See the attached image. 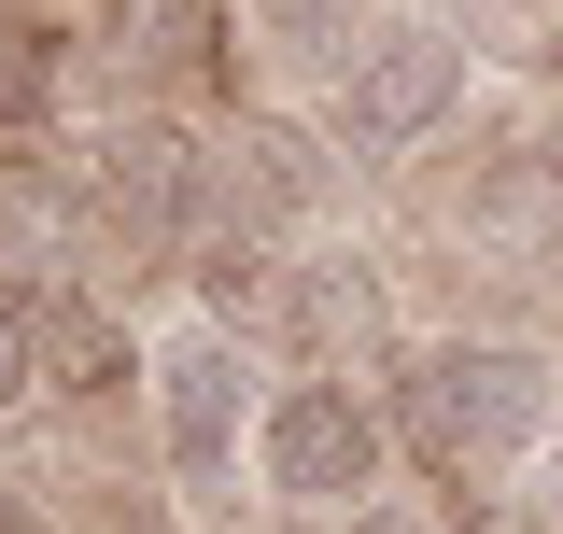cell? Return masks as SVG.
I'll return each instance as SVG.
<instances>
[{"instance_id": "6da1fadb", "label": "cell", "mask_w": 563, "mask_h": 534, "mask_svg": "<svg viewBox=\"0 0 563 534\" xmlns=\"http://www.w3.org/2000/svg\"><path fill=\"white\" fill-rule=\"evenodd\" d=\"M550 366L536 352H507V337H437L409 352V380H395V436H409V465L437 478H479V465H521V450H550Z\"/></svg>"}, {"instance_id": "7a4b0ae2", "label": "cell", "mask_w": 563, "mask_h": 534, "mask_svg": "<svg viewBox=\"0 0 563 534\" xmlns=\"http://www.w3.org/2000/svg\"><path fill=\"white\" fill-rule=\"evenodd\" d=\"M211 211H225V155H198L184 127H113L99 141V225L128 240V254H198Z\"/></svg>"}, {"instance_id": "3957f363", "label": "cell", "mask_w": 563, "mask_h": 534, "mask_svg": "<svg viewBox=\"0 0 563 534\" xmlns=\"http://www.w3.org/2000/svg\"><path fill=\"white\" fill-rule=\"evenodd\" d=\"M254 465H268L282 507H366L380 492V408L352 394V380H296V394H268V422H254Z\"/></svg>"}, {"instance_id": "277c9868", "label": "cell", "mask_w": 563, "mask_h": 534, "mask_svg": "<svg viewBox=\"0 0 563 534\" xmlns=\"http://www.w3.org/2000/svg\"><path fill=\"white\" fill-rule=\"evenodd\" d=\"M465 99V29H366L339 70V141L352 155H409Z\"/></svg>"}, {"instance_id": "5b68a950", "label": "cell", "mask_w": 563, "mask_h": 534, "mask_svg": "<svg viewBox=\"0 0 563 534\" xmlns=\"http://www.w3.org/2000/svg\"><path fill=\"white\" fill-rule=\"evenodd\" d=\"M85 225H99V183H57L43 155L0 169V296L43 310V296H85Z\"/></svg>"}, {"instance_id": "8992f818", "label": "cell", "mask_w": 563, "mask_h": 534, "mask_svg": "<svg viewBox=\"0 0 563 534\" xmlns=\"http://www.w3.org/2000/svg\"><path fill=\"white\" fill-rule=\"evenodd\" d=\"M155 436H169V478L184 492H225L240 478V352L225 337H169L155 352Z\"/></svg>"}, {"instance_id": "52a82bcc", "label": "cell", "mask_w": 563, "mask_h": 534, "mask_svg": "<svg viewBox=\"0 0 563 534\" xmlns=\"http://www.w3.org/2000/svg\"><path fill=\"white\" fill-rule=\"evenodd\" d=\"M310 211H324V141L254 113L225 141V225H310Z\"/></svg>"}, {"instance_id": "ba28073f", "label": "cell", "mask_w": 563, "mask_h": 534, "mask_svg": "<svg viewBox=\"0 0 563 534\" xmlns=\"http://www.w3.org/2000/svg\"><path fill=\"white\" fill-rule=\"evenodd\" d=\"M141 352H128V324H113V310H99V296H43V310H29V380H43V394H113V380H128Z\"/></svg>"}, {"instance_id": "9c48e42d", "label": "cell", "mask_w": 563, "mask_h": 534, "mask_svg": "<svg viewBox=\"0 0 563 534\" xmlns=\"http://www.w3.org/2000/svg\"><path fill=\"white\" fill-rule=\"evenodd\" d=\"M296 337H310V352H366V337H380V281H366L352 254H324L310 281H296Z\"/></svg>"}, {"instance_id": "30bf717a", "label": "cell", "mask_w": 563, "mask_h": 534, "mask_svg": "<svg viewBox=\"0 0 563 534\" xmlns=\"http://www.w3.org/2000/svg\"><path fill=\"white\" fill-rule=\"evenodd\" d=\"M465 43L507 70H563V0H465Z\"/></svg>"}, {"instance_id": "8fae6325", "label": "cell", "mask_w": 563, "mask_h": 534, "mask_svg": "<svg viewBox=\"0 0 563 534\" xmlns=\"http://www.w3.org/2000/svg\"><path fill=\"white\" fill-rule=\"evenodd\" d=\"M43 99H57V43H43L29 14H0V127H29Z\"/></svg>"}, {"instance_id": "7c38bea8", "label": "cell", "mask_w": 563, "mask_h": 534, "mask_svg": "<svg viewBox=\"0 0 563 534\" xmlns=\"http://www.w3.org/2000/svg\"><path fill=\"white\" fill-rule=\"evenodd\" d=\"M240 14H254V43H296V57L352 29V0H240Z\"/></svg>"}, {"instance_id": "4fadbf2b", "label": "cell", "mask_w": 563, "mask_h": 534, "mask_svg": "<svg viewBox=\"0 0 563 534\" xmlns=\"http://www.w3.org/2000/svg\"><path fill=\"white\" fill-rule=\"evenodd\" d=\"M352 534H479L465 507H352Z\"/></svg>"}, {"instance_id": "5bb4252c", "label": "cell", "mask_w": 563, "mask_h": 534, "mask_svg": "<svg viewBox=\"0 0 563 534\" xmlns=\"http://www.w3.org/2000/svg\"><path fill=\"white\" fill-rule=\"evenodd\" d=\"M0 534H43V521H29V507H14V492H0Z\"/></svg>"}, {"instance_id": "9a60e30c", "label": "cell", "mask_w": 563, "mask_h": 534, "mask_svg": "<svg viewBox=\"0 0 563 534\" xmlns=\"http://www.w3.org/2000/svg\"><path fill=\"white\" fill-rule=\"evenodd\" d=\"M550 507H563V422H550Z\"/></svg>"}]
</instances>
